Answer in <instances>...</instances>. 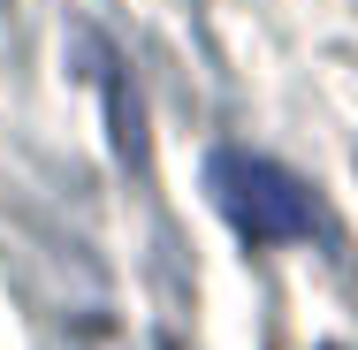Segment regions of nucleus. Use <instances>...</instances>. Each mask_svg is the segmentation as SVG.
Here are the masks:
<instances>
[{
  "instance_id": "nucleus-2",
  "label": "nucleus",
  "mask_w": 358,
  "mask_h": 350,
  "mask_svg": "<svg viewBox=\"0 0 358 350\" xmlns=\"http://www.w3.org/2000/svg\"><path fill=\"white\" fill-rule=\"evenodd\" d=\"M107 107H115V152L138 168L145 160V130H138V92L122 84V69H107Z\"/></svg>"
},
{
  "instance_id": "nucleus-1",
  "label": "nucleus",
  "mask_w": 358,
  "mask_h": 350,
  "mask_svg": "<svg viewBox=\"0 0 358 350\" xmlns=\"http://www.w3.org/2000/svg\"><path fill=\"white\" fill-rule=\"evenodd\" d=\"M206 191L229 213V228L252 236V244H297V236H313V191L289 168L259 160V152H214L206 160Z\"/></svg>"
}]
</instances>
